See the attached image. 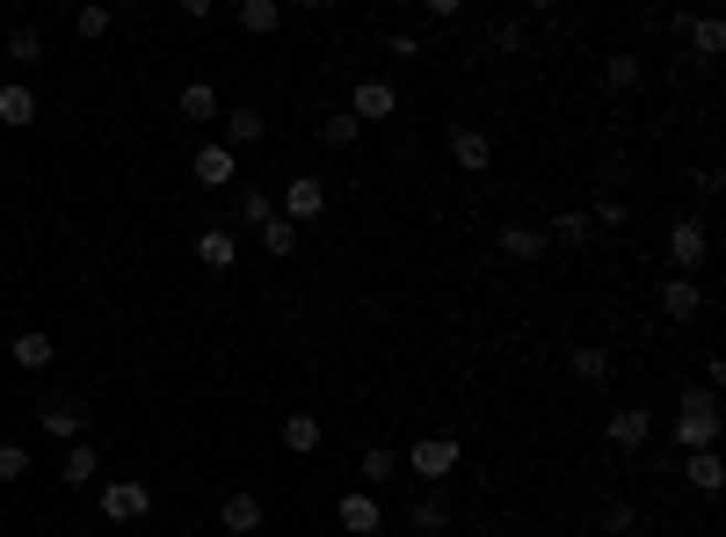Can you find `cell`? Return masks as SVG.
<instances>
[{"label": "cell", "instance_id": "obj_1", "mask_svg": "<svg viewBox=\"0 0 726 537\" xmlns=\"http://www.w3.org/2000/svg\"><path fill=\"white\" fill-rule=\"evenodd\" d=\"M712 436H719V399L712 385H691L675 407V451H712Z\"/></svg>", "mask_w": 726, "mask_h": 537}, {"label": "cell", "instance_id": "obj_2", "mask_svg": "<svg viewBox=\"0 0 726 537\" xmlns=\"http://www.w3.org/2000/svg\"><path fill=\"white\" fill-rule=\"evenodd\" d=\"M466 465V451H458V436H421L415 451H407V472H415L421 486H444L450 472Z\"/></svg>", "mask_w": 726, "mask_h": 537}, {"label": "cell", "instance_id": "obj_3", "mask_svg": "<svg viewBox=\"0 0 726 537\" xmlns=\"http://www.w3.org/2000/svg\"><path fill=\"white\" fill-rule=\"evenodd\" d=\"M36 421H44V436H58V443H81V436H87V407L73 393L36 399Z\"/></svg>", "mask_w": 726, "mask_h": 537}, {"label": "cell", "instance_id": "obj_4", "mask_svg": "<svg viewBox=\"0 0 726 537\" xmlns=\"http://www.w3.org/2000/svg\"><path fill=\"white\" fill-rule=\"evenodd\" d=\"M349 117H356V123L399 117V87H393V80H356V95H349Z\"/></svg>", "mask_w": 726, "mask_h": 537}, {"label": "cell", "instance_id": "obj_5", "mask_svg": "<svg viewBox=\"0 0 726 537\" xmlns=\"http://www.w3.org/2000/svg\"><path fill=\"white\" fill-rule=\"evenodd\" d=\"M450 160H458L466 174H487L494 168V139H487L480 123H450Z\"/></svg>", "mask_w": 726, "mask_h": 537}, {"label": "cell", "instance_id": "obj_6", "mask_svg": "<svg viewBox=\"0 0 726 537\" xmlns=\"http://www.w3.org/2000/svg\"><path fill=\"white\" fill-rule=\"evenodd\" d=\"M705 226H697V218H675V226H669V261H675V277H691V269H697V261H705Z\"/></svg>", "mask_w": 726, "mask_h": 537}, {"label": "cell", "instance_id": "obj_7", "mask_svg": "<svg viewBox=\"0 0 726 537\" xmlns=\"http://www.w3.org/2000/svg\"><path fill=\"white\" fill-rule=\"evenodd\" d=\"M146 508H153V494H146L139 480H109V486H103V516H109V523H139Z\"/></svg>", "mask_w": 726, "mask_h": 537}, {"label": "cell", "instance_id": "obj_8", "mask_svg": "<svg viewBox=\"0 0 726 537\" xmlns=\"http://www.w3.org/2000/svg\"><path fill=\"white\" fill-rule=\"evenodd\" d=\"M320 211H328V182L291 174V190H284V218H291V226H306V218H320Z\"/></svg>", "mask_w": 726, "mask_h": 537}, {"label": "cell", "instance_id": "obj_9", "mask_svg": "<svg viewBox=\"0 0 726 537\" xmlns=\"http://www.w3.org/2000/svg\"><path fill=\"white\" fill-rule=\"evenodd\" d=\"M334 523H342L349 537H378V502H371V494H342V508H334Z\"/></svg>", "mask_w": 726, "mask_h": 537}, {"label": "cell", "instance_id": "obj_10", "mask_svg": "<svg viewBox=\"0 0 726 537\" xmlns=\"http://www.w3.org/2000/svg\"><path fill=\"white\" fill-rule=\"evenodd\" d=\"M218 530L255 537L261 530V502H255V494H225V502H218Z\"/></svg>", "mask_w": 726, "mask_h": 537}, {"label": "cell", "instance_id": "obj_11", "mask_svg": "<svg viewBox=\"0 0 726 537\" xmlns=\"http://www.w3.org/2000/svg\"><path fill=\"white\" fill-rule=\"evenodd\" d=\"M647 436H654V415H647V407H618V415H610V443H618V451H640Z\"/></svg>", "mask_w": 726, "mask_h": 537}, {"label": "cell", "instance_id": "obj_12", "mask_svg": "<svg viewBox=\"0 0 726 537\" xmlns=\"http://www.w3.org/2000/svg\"><path fill=\"white\" fill-rule=\"evenodd\" d=\"M190 168H196V182H204V190H225V182H241V160L225 153V146H204Z\"/></svg>", "mask_w": 726, "mask_h": 537}, {"label": "cell", "instance_id": "obj_13", "mask_svg": "<svg viewBox=\"0 0 726 537\" xmlns=\"http://www.w3.org/2000/svg\"><path fill=\"white\" fill-rule=\"evenodd\" d=\"M661 312H669V320H697V312H705V291H697L691 277H669L661 283Z\"/></svg>", "mask_w": 726, "mask_h": 537}, {"label": "cell", "instance_id": "obj_14", "mask_svg": "<svg viewBox=\"0 0 726 537\" xmlns=\"http://www.w3.org/2000/svg\"><path fill=\"white\" fill-rule=\"evenodd\" d=\"M261 131H269V117H261V109H225V153H233V146H255Z\"/></svg>", "mask_w": 726, "mask_h": 537}, {"label": "cell", "instance_id": "obj_15", "mask_svg": "<svg viewBox=\"0 0 726 537\" xmlns=\"http://www.w3.org/2000/svg\"><path fill=\"white\" fill-rule=\"evenodd\" d=\"M494 240H502L509 261H537V255H545V226H502Z\"/></svg>", "mask_w": 726, "mask_h": 537}, {"label": "cell", "instance_id": "obj_16", "mask_svg": "<svg viewBox=\"0 0 726 537\" xmlns=\"http://www.w3.org/2000/svg\"><path fill=\"white\" fill-rule=\"evenodd\" d=\"M0 123H8V131H22V123H36V95L22 80H8L0 87Z\"/></svg>", "mask_w": 726, "mask_h": 537}, {"label": "cell", "instance_id": "obj_17", "mask_svg": "<svg viewBox=\"0 0 726 537\" xmlns=\"http://www.w3.org/2000/svg\"><path fill=\"white\" fill-rule=\"evenodd\" d=\"M196 261H204V269H233V261H241V240H233V233H196Z\"/></svg>", "mask_w": 726, "mask_h": 537}, {"label": "cell", "instance_id": "obj_18", "mask_svg": "<svg viewBox=\"0 0 726 537\" xmlns=\"http://www.w3.org/2000/svg\"><path fill=\"white\" fill-rule=\"evenodd\" d=\"M174 109H182L190 123H211V117H218V87H211V80H190L182 95H174Z\"/></svg>", "mask_w": 726, "mask_h": 537}, {"label": "cell", "instance_id": "obj_19", "mask_svg": "<svg viewBox=\"0 0 726 537\" xmlns=\"http://www.w3.org/2000/svg\"><path fill=\"white\" fill-rule=\"evenodd\" d=\"M95 465H103V458H95V443L81 436V443H66V458H58V480H66V486H87V480H95Z\"/></svg>", "mask_w": 726, "mask_h": 537}, {"label": "cell", "instance_id": "obj_20", "mask_svg": "<svg viewBox=\"0 0 726 537\" xmlns=\"http://www.w3.org/2000/svg\"><path fill=\"white\" fill-rule=\"evenodd\" d=\"M36 58H44V30H36V22H15V30H8V66H36Z\"/></svg>", "mask_w": 726, "mask_h": 537}, {"label": "cell", "instance_id": "obj_21", "mask_svg": "<svg viewBox=\"0 0 726 537\" xmlns=\"http://www.w3.org/2000/svg\"><path fill=\"white\" fill-rule=\"evenodd\" d=\"M444 523H450V508H444V494H436V486H429V494H421V502H415V508H407V530H421V537H436V530H444Z\"/></svg>", "mask_w": 726, "mask_h": 537}, {"label": "cell", "instance_id": "obj_22", "mask_svg": "<svg viewBox=\"0 0 726 537\" xmlns=\"http://www.w3.org/2000/svg\"><path fill=\"white\" fill-rule=\"evenodd\" d=\"M284 451H320V415H284Z\"/></svg>", "mask_w": 726, "mask_h": 537}, {"label": "cell", "instance_id": "obj_23", "mask_svg": "<svg viewBox=\"0 0 726 537\" xmlns=\"http://www.w3.org/2000/svg\"><path fill=\"white\" fill-rule=\"evenodd\" d=\"M567 370H574L581 385H596V378H610V356H604L596 342H581V348H567Z\"/></svg>", "mask_w": 726, "mask_h": 537}, {"label": "cell", "instance_id": "obj_24", "mask_svg": "<svg viewBox=\"0 0 726 537\" xmlns=\"http://www.w3.org/2000/svg\"><path fill=\"white\" fill-rule=\"evenodd\" d=\"M255 240H261V255H269V261H284V255H298V226H291V218H269V226H261V233H255Z\"/></svg>", "mask_w": 726, "mask_h": 537}, {"label": "cell", "instance_id": "obj_25", "mask_svg": "<svg viewBox=\"0 0 726 537\" xmlns=\"http://www.w3.org/2000/svg\"><path fill=\"white\" fill-rule=\"evenodd\" d=\"M8 356H15L22 370H44V364H52V356H58V348L44 342V334H15V342H8Z\"/></svg>", "mask_w": 726, "mask_h": 537}, {"label": "cell", "instance_id": "obj_26", "mask_svg": "<svg viewBox=\"0 0 726 537\" xmlns=\"http://www.w3.org/2000/svg\"><path fill=\"white\" fill-rule=\"evenodd\" d=\"M691 44H697V58H719L726 52V22L719 15H697L691 22Z\"/></svg>", "mask_w": 726, "mask_h": 537}, {"label": "cell", "instance_id": "obj_27", "mask_svg": "<svg viewBox=\"0 0 726 537\" xmlns=\"http://www.w3.org/2000/svg\"><path fill=\"white\" fill-rule=\"evenodd\" d=\"M588 233H596V226H588L581 211H567V218H553V226H545V247H581Z\"/></svg>", "mask_w": 726, "mask_h": 537}, {"label": "cell", "instance_id": "obj_28", "mask_svg": "<svg viewBox=\"0 0 726 537\" xmlns=\"http://www.w3.org/2000/svg\"><path fill=\"white\" fill-rule=\"evenodd\" d=\"M719 480H726L719 451H691V486H697V494H719Z\"/></svg>", "mask_w": 726, "mask_h": 537}, {"label": "cell", "instance_id": "obj_29", "mask_svg": "<svg viewBox=\"0 0 726 537\" xmlns=\"http://www.w3.org/2000/svg\"><path fill=\"white\" fill-rule=\"evenodd\" d=\"M356 472H363V494H371V486H385V480H393V451H385V443H371V451L356 458Z\"/></svg>", "mask_w": 726, "mask_h": 537}, {"label": "cell", "instance_id": "obj_30", "mask_svg": "<svg viewBox=\"0 0 726 537\" xmlns=\"http://www.w3.org/2000/svg\"><path fill=\"white\" fill-rule=\"evenodd\" d=\"M241 218H247V226H269V218H277V204H269V190H261V182H247V190H241Z\"/></svg>", "mask_w": 726, "mask_h": 537}, {"label": "cell", "instance_id": "obj_31", "mask_svg": "<svg viewBox=\"0 0 726 537\" xmlns=\"http://www.w3.org/2000/svg\"><path fill=\"white\" fill-rule=\"evenodd\" d=\"M277 22H284V8H277V0H247V8H241V30H255V36H269Z\"/></svg>", "mask_w": 726, "mask_h": 537}, {"label": "cell", "instance_id": "obj_32", "mask_svg": "<svg viewBox=\"0 0 726 537\" xmlns=\"http://www.w3.org/2000/svg\"><path fill=\"white\" fill-rule=\"evenodd\" d=\"M109 22H117V8H109V0H87L81 15H73V30H81V36H109Z\"/></svg>", "mask_w": 726, "mask_h": 537}, {"label": "cell", "instance_id": "obj_33", "mask_svg": "<svg viewBox=\"0 0 726 537\" xmlns=\"http://www.w3.org/2000/svg\"><path fill=\"white\" fill-rule=\"evenodd\" d=\"M320 139H328V146H356V139H363V123L349 117V109H334V117L320 123Z\"/></svg>", "mask_w": 726, "mask_h": 537}, {"label": "cell", "instance_id": "obj_34", "mask_svg": "<svg viewBox=\"0 0 726 537\" xmlns=\"http://www.w3.org/2000/svg\"><path fill=\"white\" fill-rule=\"evenodd\" d=\"M0 480H8V486L30 480V451H22V443H0Z\"/></svg>", "mask_w": 726, "mask_h": 537}, {"label": "cell", "instance_id": "obj_35", "mask_svg": "<svg viewBox=\"0 0 726 537\" xmlns=\"http://www.w3.org/2000/svg\"><path fill=\"white\" fill-rule=\"evenodd\" d=\"M632 523H640V508H632V502H610V508H604V530H610V537H624Z\"/></svg>", "mask_w": 726, "mask_h": 537}, {"label": "cell", "instance_id": "obj_36", "mask_svg": "<svg viewBox=\"0 0 726 537\" xmlns=\"http://www.w3.org/2000/svg\"><path fill=\"white\" fill-rule=\"evenodd\" d=\"M604 80H610V87H640V58H610Z\"/></svg>", "mask_w": 726, "mask_h": 537}, {"label": "cell", "instance_id": "obj_37", "mask_svg": "<svg viewBox=\"0 0 726 537\" xmlns=\"http://www.w3.org/2000/svg\"><path fill=\"white\" fill-rule=\"evenodd\" d=\"M588 226H624V204H618V196H604V204H596V218H588Z\"/></svg>", "mask_w": 726, "mask_h": 537}, {"label": "cell", "instance_id": "obj_38", "mask_svg": "<svg viewBox=\"0 0 726 537\" xmlns=\"http://www.w3.org/2000/svg\"><path fill=\"white\" fill-rule=\"evenodd\" d=\"M494 44H502V52H523V22H494Z\"/></svg>", "mask_w": 726, "mask_h": 537}, {"label": "cell", "instance_id": "obj_39", "mask_svg": "<svg viewBox=\"0 0 726 537\" xmlns=\"http://www.w3.org/2000/svg\"><path fill=\"white\" fill-rule=\"evenodd\" d=\"M255 537H269V530H255Z\"/></svg>", "mask_w": 726, "mask_h": 537}]
</instances>
